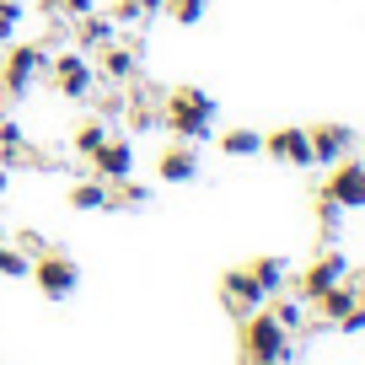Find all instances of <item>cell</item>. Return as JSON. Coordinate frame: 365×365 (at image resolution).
<instances>
[{"label":"cell","mask_w":365,"mask_h":365,"mask_svg":"<svg viewBox=\"0 0 365 365\" xmlns=\"http://www.w3.org/2000/svg\"><path fill=\"white\" fill-rule=\"evenodd\" d=\"M215 118H220V103L205 86H172L167 103H161V124L172 129V140H188V145L215 135Z\"/></svg>","instance_id":"6da1fadb"},{"label":"cell","mask_w":365,"mask_h":365,"mask_svg":"<svg viewBox=\"0 0 365 365\" xmlns=\"http://www.w3.org/2000/svg\"><path fill=\"white\" fill-rule=\"evenodd\" d=\"M48 76H54L59 97H70V103H86L91 86H97V65H91L86 48H65V54H48Z\"/></svg>","instance_id":"7a4b0ae2"},{"label":"cell","mask_w":365,"mask_h":365,"mask_svg":"<svg viewBox=\"0 0 365 365\" xmlns=\"http://www.w3.org/2000/svg\"><path fill=\"white\" fill-rule=\"evenodd\" d=\"M48 70V48L43 43H6V65H0V86H6V97H27L33 91V81Z\"/></svg>","instance_id":"3957f363"},{"label":"cell","mask_w":365,"mask_h":365,"mask_svg":"<svg viewBox=\"0 0 365 365\" xmlns=\"http://www.w3.org/2000/svg\"><path fill=\"white\" fill-rule=\"evenodd\" d=\"M38 290H43V301H70L81 290V269H76V258H65V252H38L33 258V274H27Z\"/></svg>","instance_id":"277c9868"},{"label":"cell","mask_w":365,"mask_h":365,"mask_svg":"<svg viewBox=\"0 0 365 365\" xmlns=\"http://www.w3.org/2000/svg\"><path fill=\"white\" fill-rule=\"evenodd\" d=\"M263 354H290V333L279 328L269 307L242 317V360H263Z\"/></svg>","instance_id":"5b68a950"},{"label":"cell","mask_w":365,"mask_h":365,"mask_svg":"<svg viewBox=\"0 0 365 365\" xmlns=\"http://www.w3.org/2000/svg\"><path fill=\"white\" fill-rule=\"evenodd\" d=\"M263 156H274V161H285V167H317V156H312V135L301 124H279L274 135H263Z\"/></svg>","instance_id":"8992f818"},{"label":"cell","mask_w":365,"mask_h":365,"mask_svg":"<svg viewBox=\"0 0 365 365\" xmlns=\"http://www.w3.org/2000/svg\"><path fill=\"white\" fill-rule=\"evenodd\" d=\"M322 194L339 199L344 210H365V161H354V156L333 161V167H328V182H322Z\"/></svg>","instance_id":"52a82bcc"},{"label":"cell","mask_w":365,"mask_h":365,"mask_svg":"<svg viewBox=\"0 0 365 365\" xmlns=\"http://www.w3.org/2000/svg\"><path fill=\"white\" fill-rule=\"evenodd\" d=\"M344 274H349V258H344L339 247L317 252V258H312L307 269H301V279H296V285H301V301H317L322 290H333V285H339Z\"/></svg>","instance_id":"ba28073f"},{"label":"cell","mask_w":365,"mask_h":365,"mask_svg":"<svg viewBox=\"0 0 365 365\" xmlns=\"http://www.w3.org/2000/svg\"><path fill=\"white\" fill-rule=\"evenodd\" d=\"M220 301H226V307L237 312V317H247V312H258L269 296H263V285L252 279V269H247V263H237V269H226V274H220Z\"/></svg>","instance_id":"9c48e42d"},{"label":"cell","mask_w":365,"mask_h":365,"mask_svg":"<svg viewBox=\"0 0 365 365\" xmlns=\"http://www.w3.org/2000/svg\"><path fill=\"white\" fill-rule=\"evenodd\" d=\"M86 161H91V172H97L103 182H118V178L135 172V140H129V135H108Z\"/></svg>","instance_id":"30bf717a"},{"label":"cell","mask_w":365,"mask_h":365,"mask_svg":"<svg viewBox=\"0 0 365 365\" xmlns=\"http://www.w3.org/2000/svg\"><path fill=\"white\" fill-rule=\"evenodd\" d=\"M312 135V156H317V167H333V161H344V156H354V145H360V135H354L349 124H312L307 129Z\"/></svg>","instance_id":"8fae6325"},{"label":"cell","mask_w":365,"mask_h":365,"mask_svg":"<svg viewBox=\"0 0 365 365\" xmlns=\"http://www.w3.org/2000/svg\"><path fill=\"white\" fill-rule=\"evenodd\" d=\"M156 178L167 182V188H182V182L199 178V150L188 145V140H178V145H167L156 156Z\"/></svg>","instance_id":"7c38bea8"},{"label":"cell","mask_w":365,"mask_h":365,"mask_svg":"<svg viewBox=\"0 0 365 365\" xmlns=\"http://www.w3.org/2000/svg\"><path fill=\"white\" fill-rule=\"evenodd\" d=\"M91 65H97V76H103L108 86H124V81H135V76H140L135 48H118V43H103L97 54H91Z\"/></svg>","instance_id":"4fadbf2b"},{"label":"cell","mask_w":365,"mask_h":365,"mask_svg":"<svg viewBox=\"0 0 365 365\" xmlns=\"http://www.w3.org/2000/svg\"><path fill=\"white\" fill-rule=\"evenodd\" d=\"M113 33H118V22H113V16H103V11L76 16V48H86V54H97L103 43H113Z\"/></svg>","instance_id":"5bb4252c"},{"label":"cell","mask_w":365,"mask_h":365,"mask_svg":"<svg viewBox=\"0 0 365 365\" xmlns=\"http://www.w3.org/2000/svg\"><path fill=\"white\" fill-rule=\"evenodd\" d=\"M65 205L81 210V215H97V210H108V182L97 178V172H91V178H81V182H70Z\"/></svg>","instance_id":"9a60e30c"},{"label":"cell","mask_w":365,"mask_h":365,"mask_svg":"<svg viewBox=\"0 0 365 365\" xmlns=\"http://www.w3.org/2000/svg\"><path fill=\"white\" fill-rule=\"evenodd\" d=\"M150 199H156V194H150L135 172H129V178H118V182H108V210H145Z\"/></svg>","instance_id":"2e32d148"},{"label":"cell","mask_w":365,"mask_h":365,"mask_svg":"<svg viewBox=\"0 0 365 365\" xmlns=\"http://www.w3.org/2000/svg\"><path fill=\"white\" fill-rule=\"evenodd\" d=\"M247 269H252V279L263 285V296H279V290H285V274H290V263L279 258V252H263V258H252Z\"/></svg>","instance_id":"e0dca14e"},{"label":"cell","mask_w":365,"mask_h":365,"mask_svg":"<svg viewBox=\"0 0 365 365\" xmlns=\"http://www.w3.org/2000/svg\"><path fill=\"white\" fill-rule=\"evenodd\" d=\"M354 301H360V290H354L349 279H339V285H333V290H322V296L312 301V307H317V317H322V322H339L344 312L354 307Z\"/></svg>","instance_id":"ac0fdd59"},{"label":"cell","mask_w":365,"mask_h":365,"mask_svg":"<svg viewBox=\"0 0 365 365\" xmlns=\"http://www.w3.org/2000/svg\"><path fill=\"white\" fill-rule=\"evenodd\" d=\"M220 150H226V156H242V161H247V156H263V135H258V129H247V124H242V129H226V135H220Z\"/></svg>","instance_id":"d6986e66"},{"label":"cell","mask_w":365,"mask_h":365,"mask_svg":"<svg viewBox=\"0 0 365 365\" xmlns=\"http://www.w3.org/2000/svg\"><path fill=\"white\" fill-rule=\"evenodd\" d=\"M108 135H113V124H108V118H86V124L70 135V150H76V156H91V150L103 145Z\"/></svg>","instance_id":"ffe728a7"},{"label":"cell","mask_w":365,"mask_h":365,"mask_svg":"<svg viewBox=\"0 0 365 365\" xmlns=\"http://www.w3.org/2000/svg\"><path fill=\"white\" fill-rule=\"evenodd\" d=\"M161 11H167V0H113V22H145Z\"/></svg>","instance_id":"44dd1931"},{"label":"cell","mask_w":365,"mask_h":365,"mask_svg":"<svg viewBox=\"0 0 365 365\" xmlns=\"http://www.w3.org/2000/svg\"><path fill=\"white\" fill-rule=\"evenodd\" d=\"M263 307H269L274 317H279V328H285V333H296L301 322H307V301H285V296H269Z\"/></svg>","instance_id":"7402d4cb"},{"label":"cell","mask_w":365,"mask_h":365,"mask_svg":"<svg viewBox=\"0 0 365 365\" xmlns=\"http://www.w3.org/2000/svg\"><path fill=\"white\" fill-rule=\"evenodd\" d=\"M27 274H33V258L11 242H0V279H27Z\"/></svg>","instance_id":"603a6c76"},{"label":"cell","mask_w":365,"mask_h":365,"mask_svg":"<svg viewBox=\"0 0 365 365\" xmlns=\"http://www.w3.org/2000/svg\"><path fill=\"white\" fill-rule=\"evenodd\" d=\"M167 16L182 27H199L205 22V0H167Z\"/></svg>","instance_id":"cb8c5ba5"},{"label":"cell","mask_w":365,"mask_h":365,"mask_svg":"<svg viewBox=\"0 0 365 365\" xmlns=\"http://www.w3.org/2000/svg\"><path fill=\"white\" fill-rule=\"evenodd\" d=\"M22 27V0H0V43H11Z\"/></svg>","instance_id":"d4e9b609"},{"label":"cell","mask_w":365,"mask_h":365,"mask_svg":"<svg viewBox=\"0 0 365 365\" xmlns=\"http://www.w3.org/2000/svg\"><path fill=\"white\" fill-rule=\"evenodd\" d=\"M43 11H54L59 22H76V16L97 11V6H91V0H43Z\"/></svg>","instance_id":"484cf974"},{"label":"cell","mask_w":365,"mask_h":365,"mask_svg":"<svg viewBox=\"0 0 365 365\" xmlns=\"http://www.w3.org/2000/svg\"><path fill=\"white\" fill-rule=\"evenodd\" d=\"M156 124H161V108H150V103L129 108V129H135V135H145V129H156Z\"/></svg>","instance_id":"4316f807"},{"label":"cell","mask_w":365,"mask_h":365,"mask_svg":"<svg viewBox=\"0 0 365 365\" xmlns=\"http://www.w3.org/2000/svg\"><path fill=\"white\" fill-rule=\"evenodd\" d=\"M312 210H317L322 231H333V226H339V215H344V205H339V199H328V194H317V205H312Z\"/></svg>","instance_id":"83f0119b"},{"label":"cell","mask_w":365,"mask_h":365,"mask_svg":"<svg viewBox=\"0 0 365 365\" xmlns=\"http://www.w3.org/2000/svg\"><path fill=\"white\" fill-rule=\"evenodd\" d=\"M22 252H33V258H38V252H48V247H43V237H38V231H22Z\"/></svg>","instance_id":"f1b7e54d"},{"label":"cell","mask_w":365,"mask_h":365,"mask_svg":"<svg viewBox=\"0 0 365 365\" xmlns=\"http://www.w3.org/2000/svg\"><path fill=\"white\" fill-rule=\"evenodd\" d=\"M6 178H11V167H6V161H0V188H6Z\"/></svg>","instance_id":"f546056e"},{"label":"cell","mask_w":365,"mask_h":365,"mask_svg":"<svg viewBox=\"0 0 365 365\" xmlns=\"http://www.w3.org/2000/svg\"><path fill=\"white\" fill-rule=\"evenodd\" d=\"M0 65H6V43H0Z\"/></svg>","instance_id":"4dcf8cb0"}]
</instances>
